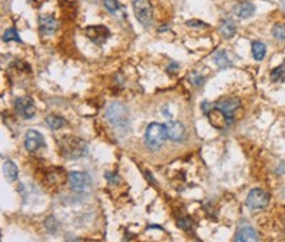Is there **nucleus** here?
<instances>
[{"mask_svg": "<svg viewBox=\"0 0 285 242\" xmlns=\"http://www.w3.org/2000/svg\"><path fill=\"white\" fill-rule=\"evenodd\" d=\"M219 33H221V34H222V37H225V39H231V37H234V36H235V33H237V26H235L234 20H231V19H225V20H222L221 24H219Z\"/></svg>", "mask_w": 285, "mask_h": 242, "instance_id": "16", "label": "nucleus"}, {"mask_svg": "<svg viewBox=\"0 0 285 242\" xmlns=\"http://www.w3.org/2000/svg\"><path fill=\"white\" fill-rule=\"evenodd\" d=\"M3 42H17V43H22V39L20 36L17 34L16 29H7L3 34Z\"/></svg>", "mask_w": 285, "mask_h": 242, "instance_id": "21", "label": "nucleus"}, {"mask_svg": "<svg viewBox=\"0 0 285 242\" xmlns=\"http://www.w3.org/2000/svg\"><path fill=\"white\" fill-rule=\"evenodd\" d=\"M3 173H4V176L7 177L9 181L17 179V176H19V170H17L16 164L13 161H10V160L3 162Z\"/></svg>", "mask_w": 285, "mask_h": 242, "instance_id": "17", "label": "nucleus"}, {"mask_svg": "<svg viewBox=\"0 0 285 242\" xmlns=\"http://www.w3.org/2000/svg\"><path fill=\"white\" fill-rule=\"evenodd\" d=\"M272 36H274L277 40H285V24L284 23L275 24V26L272 27Z\"/></svg>", "mask_w": 285, "mask_h": 242, "instance_id": "22", "label": "nucleus"}, {"mask_svg": "<svg viewBox=\"0 0 285 242\" xmlns=\"http://www.w3.org/2000/svg\"><path fill=\"white\" fill-rule=\"evenodd\" d=\"M57 20L51 16H42L39 19V29L43 34H53L57 30Z\"/></svg>", "mask_w": 285, "mask_h": 242, "instance_id": "15", "label": "nucleus"}, {"mask_svg": "<svg viewBox=\"0 0 285 242\" xmlns=\"http://www.w3.org/2000/svg\"><path fill=\"white\" fill-rule=\"evenodd\" d=\"M271 80L272 81H284L285 80V63L280 65L278 67H275L272 71H271Z\"/></svg>", "mask_w": 285, "mask_h": 242, "instance_id": "20", "label": "nucleus"}, {"mask_svg": "<svg viewBox=\"0 0 285 242\" xmlns=\"http://www.w3.org/2000/svg\"><path fill=\"white\" fill-rule=\"evenodd\" d=\"M46 124L51 129V130H60L62 127L66 126V120L63 117L59 115H49L46 118Z\"/></svg>", "mask_w": 285, "mask_h": 242, "instance_id": "18", "label": "nucleus"}, {"mask_svg": "<svg viewBox=\"0 0 285 242\" xmlns=\"http://www.w3.org/2000/svg\"><path fill=\"white\" fill-rule=\"evenodd\" d=\"M240 100L238 98H233V97H227V98H222V100H219L216 103V107L221 110L227 117H228V120H231L233 121V115H234V113L235 110L240 107Z\"/></svg>", "mask_w": 285, "mask_h": 242, "instance_id": "10", "label": "nucleus"}, {"mask_svg": "<svg viewBox=\"0 0 285 242\" xmlns=\"http://www.w3.org/2000/svg\"><path fill=\"white\" fill-rule=\"evenodd\" d=\"M235 242H258V237H257V232L254 228L248 226V225H244L238 229L237 232V238Z\"/></svg>", "mask_w": 285, "mask_h": 242, "instance_id": "14", "label": "nucleus"}, {"mask_svg": "<svg viewBox=\"0 0 285 242\" xmlns=\"http://www.w3.org/2000/svg\"><path fill=\"white\" fill-rule=\"evenodd\" d=\"M268 204H269V194L260 188L251 190L247 197V205L251 210H263Z\"/></svg>", "mask_w": 285, "mask_h": 242, "instance_id": "5", "label": "nucleus"}, {"mask_svg": "<svg viewBox=\"0 0 285 242\" xmlns=\"http://www.w3.org/2000/svg\"><path fill=\"white\" fill-rule=\"evenodd\" d=\"M251 50H252V57L257 62H261L265 57V44L261 43V42H252Z\"/></svg>", "mask_w": 285, "mask_h": 242, "instance_id": "19", "label": "nucleus"}, {"mask_svg": "<svg viewBox=\"0 0 285 242\" xmlns=\"http://www.w3.org/2000/svg\"><path fill=\"white\" fill-rule=\"evenodd\" d=\"M167 138H168L167 129H166V126L160 124V123H151L146 130V144L153 151L160 150L166 144Z\"/></svg>", "mask_w": 285, "mask_h": 242, "instance_id": "2", "label": "nucleus"}, {"mask_svg": "<svg viewBox=\"0 0 285 242\" xmlns=\"http://www.w3.org/2000/svg\"><path fill=\"white\" fill-rule=\"evenodd\" d=\"M214 60H216V63H217V66L218 67H228L230 66V60L227 59V54H225V51H218V53L216 54Z\"/></svg>", "mask_w": 285, "mask_h": 242, "instance_id": "23", "label": "nucleus"}, {"mask_svg": "<svg viewBox=\"0 0 285 242\" xmlns=\"http://www.w3.org/2000/svg\"><path fill=\"white\" fill-rule=\"evenodd\" d=\"M134 15L143 26H150L153 22V10L149 0H133Z\"/></svg>", "mask_w": 285, "mask_h": 242, "instance_id": "4", "label": "nucleus"}, {"mask_svg": "<svg viewBox=\"0 0 285 242\" xmlns=\"http://www.w3.org/2000/svg\"><path fill=\"white\" fill-rule=\"evenodd\" d=\"M187 26H197V27H207V24L202 22H198V20H190V22L185 23Z\"/></svg>", "mask_w": 285, "mask_h": 242, "instance_id": "26", "label": "nucleus"}, {"mask_svg": "<svg viewBox=\"0 0 285 242\" xmlns=\"http://www.w3.org/2000/svg\"><path fill=\"white\" fill-rule=\"evenodd\" d=\"M234 13L240 19H250L255 13V6L251 1H241L235 6Z\"/></svg>", "mask_w": 285, "mask_h": 242, "instance_id": "13", "label": "nucleus"}, {"mask_svg": "<svg viewBox=\"0 0 285 242\" xmlns=\"http://www.w3.org/2000/svg\"><path fill=\"white\" fill-rule=\"evenodd\" d=\"M15 109H16V113L19 115H22L23 118H32L36 114L34 103L29 97H20V98H17L15 101Z\"/></svg>", "mask_w": 285, "mask_h": 242, "instance_id": "9", "label": "nucleus"}, {"mask_svg": "<svg viewBox=\"0 0 285 242\" xmlns=\"http://www.w3.org/2000/svg\"><path fill=\"white\" fill-rule=\"evenodd\" d=\"M24 147L29 153H36L44 147L43 135L36 130H29L24 137Z\"/></svg>", "mask_w": 285, "mask_h": 242, "instance_id": "8", "label": "nucleus"}, {"mask_svg": "<svg viewBox=\"0 0 285 242\" xmlns=\"http://www.w3.org/2000/svg\"><path fill=\"white\" fill-rule=\"evenodd\" d=\"M103 4H104V7L109 10V12H116L120 6H118V1L117 0H103Z\"/></svg>", "mask_w": 285, "mask_h": 242, "instance_id": "24", "label": "nucleus"}, {"mask_svg": "<svg viewBox=\"0 0 285 242\" xmlns=\"http://www.w3.org/2000/svg\"><path fill=\"white\" fill-rule=\"evenodd\" d=\"M84 34L88 40H91L94 44H104L110 37V30L106 26L97 24V26H88L84 29Z\"/></svg>", "mask_w": 285, "mask_h": 242, "instance_id": "6", "label": "nucleus"}, {"mask_svg": "<svg viewBox=\"0 0 285 242\" xmlns=\"http://www.w3.org/2000/svg\"><path fill=\"white\" fill-rule=\"evenodd\" d=\"M166 129H167V135H168V138L171 141L180 143V141L184 140V137H185V129H184V126L180 121H170V123H167Z\"/></svg>", "mask_w": 285, "mask_h": 242, "instance_id": "11", "label": "nucleus"}, {"mask_svg": "<svg viewBox=\"0 0 285 242\" xmlns=\"http://www.w3.org/2000/svg\"><path fill=\"white\" fill-rule=\"evenodd\" d=\"M62 153L67 158H82L87 153V144L82 138L77 137H65L60 144Z\"/></svg>", "mask_w": 285, "mask_h": 242, "instance_id": "3", "label": "nucleus"}, {"mask_svg": "<svg viewBox=\"0 0 285 242\" xmlns=\"http://www.w3.org/2000/svg\"><path fill=\"white\" fill-rule=\"evenodd\" d=\"M68 181H70L71 188L74 191H79V193L87 191L91 187V178L86 173H80V171L70 173L68 174Z\"/></svg>", "mask_w": 285, "mask_h": 242, "instance_id": "7", "label": "nucleus"}, {"mask_svg": "<svg viewBox=\"0 0 285 242\" xmlns=\"http://www.w3.org/2000/svg\"><path fill=\"white\" fill-rule=\"evenodd\" d=\"M190 81L194 84V86H197V87H200V86H202L204 84V81H205V79L202 77V76H200V74H196V73H193L191 76H190Z\"/></svg>", "mask_w": 285, "mask_h": 242, "instance_id": "25", "label": "nucleus"}, {"mask_svg": "<svg viewBox=\"0 0 285 242\" xmlns=\"http://www.w3.org/2000/svg\"><path fill=\"white\" fill-rule=\"evenodd\" d=\"M106 117L117 130H129L130 127L129 111L120 103H111L106 110Z\"/></svg>", "mask_w": 285, "mask_h": 242, "instance_id": "1", "label": "nucleus"}, {"mask_svg": "<svg viewBox=\"0 0 285 242\" xmlns=\"http://www.w3.org/2000/svg\"><path fill=\"white\" fill-rule=\"evenodd\" d=\"M208 118H210L211 126L216 129H225L228 124H231V120H228V117L217 107L214 110L208 111Z\"/></svg>", "mask_w": 285, "mask_h": 242, "instance_id": "12", "label": "nucleus"}]
</instances>
